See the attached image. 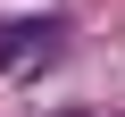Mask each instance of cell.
Masks as SVG:
<instances>
[{
	"mask_svg": "<svg viewBox=\"0 0 125 117\" xmlns=\"http://www.w3.org/2000/svg\"><path fill=\"white\" fill-rule=\"evenodd\" d=\"M58 42H67V25L58 17H9L0 25V84H17V75H42Z\"/></svg>",
	"mask_w": 125,
	"mask_h": 117,
	"instance_id": "obj_1",
	"label": "cell"
}]
</instances>
